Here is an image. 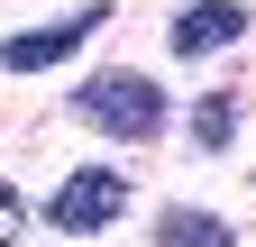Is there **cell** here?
<instances>
[{"instance_id":"52a82bcc","label":"cell","mask_w":256,"mask_h":247,"mask_svg":"<svg viewBox=\"0 0 256 247\" xmlns=\"http://www.w3.org/2000/svg\"><path fill=\"white\" fill-rule=\"evenodd\" d=\"M18 238H28V192L0 183V247H18Z\"/></svg>"},{"instance_id":"3957f363","label":"cell","mask_w":256,"mask_h":247,"mask_svg":"<svg viewBox=\"0 0 256 247\" xmlns=\"http://www.w3.org/2000/svg\"><path fill=\"white\" fill-rule=\"evenodd\" d=\"M101 18H110V0H101V10L55 18V28H18V37L0 46V64H10V74H46V64H64L74 46H92V37H101Z\"/></svg>"},{"instance_id":"277c9868","label":"cell","mask_w":256,"mask_h":247,"mask_svg":"<svg viewBox=\"0 0 256 247\" xmlns=\"http://www.w3.org/2000/svg\"><path fill=\"white\" fill-rule=\"evenodd\" d=\"M238 37H247V0H192V10L165 28L174 55H220V46H238Z\"/></svg>"},{"instance_id":"7a4b0ae2","label":"cell","mask_w":256,"mask_h":247,"mask_svg":"<svg viewBox=\"0 0 256 247\" xmlns=\"http://www.w3.org/2000/svg\"><path fill=\"white\" fill-rule=\"evenodd\" d=\"M119 210H128V174H110V165H82V174H64V183H55L46 229H64V238H92V229H110Z\"/></svg>"},{"instance_id":"5b68a950","label":"cell","mask_w":256,"mask_h":247,"mask_svg":"<svg viewBox=\"0 0 256 247\" xmlns=\"http://www.w3.org/2000/svg\"><path fill=\"white\" fill-rule=\"evenodd\" d=\"M156 247H238V229L220 210H165L156 220Z\"/></svg>"},{"instance_id":"6da1fadb","label":"cell","mask_w":256,"mask_h":247,"mask_svg":"<svg viewBox=\"0 0 256 247\" xmlns=\"http://www.w3.org/2000/svg\"><path fill=\"white\" fill-rule=\"evenodd\" d=\"M74 110L92 119V128L128 138V146L165 138V82H156V74H92V82L74 92Z\"/></svg>"},{"instance_id":"8992f818","label":"cell","mask_w":256,"mask_h":247,"mask_svg":"<svg viewBox=\"0 0 256 247\" xmlns=\"http://www.w3.org/2000/svg\"><path fill=\"white\" fill-rule=\"evenodd\" d=\"M229 138H238V101H229V92H210V101L192 110V146H210V156H220Z\"/></svg>"}]
</instances>
